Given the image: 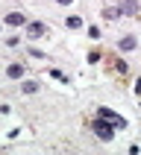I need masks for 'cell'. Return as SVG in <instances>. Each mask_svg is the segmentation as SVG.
Segmentation results:
<instances>
[{"label": "cell", "mask_w": 141, "mask_h": 155, "mask_svg": "<svg viewBox=\"0 0 141 155\" xmlns=\"http://www.w3.org/2000/svg\"><path fill=\"white\" fill-rule=\"evenodd\" d=\"M21 91H24V94H35V91H38V82H24Z\"/></svg>", "instance_id": "cell-9"}, {"label": "cell", "mask_w": 141, "mask_h": 155, "mask_svg": "<svg viewBox=\"0 0 141 155\" xmlns=\"http://www.w3.org/2000/svg\"><path fill=\"white\" fill-rule=\"evenodd\" d=\"M97 117H106V120H112L118 129H126V120H123L121 114H115L112 108H97Z\"/></svg>", "instance_id": "cell-2"}, {"label": "cell", "mask_w": 141, "mask_h": 155, "mask_svg": "<svg viewBox=\"0 0 141 155\" xmlns=\"http://www.w3.org/2000/svg\"><path fill=\"white\" fill-rule=\"evenodd\" d=\"M115 129H118V126H115L112 120H106V117H97V120H94V135L100 140H112L115 138Z\"/></svg>", "instance_id": "cell-1"}, {"label": "cell", "mask_w": 141, "mask_h": 155, "mask_svg": "<svg viewBox=\"0 0 141 155\" xmlns=\"http://www.w3.org/2000/svg\"><path fill=\"white\" fill-rule=\"evenodd\" d=\"M88 61H91V64H94V61H100V53H97V50H91V53H88Z\"/></svg>", "instance_id": "cell-11"}, {"label": "cell", "mask_w": 141, "mask_h": 155, "mask_svg": "<svg viewBox=\"0 0 141 155\" xmlns=\"http://www.w3.org/2000/svg\"><path fill=\"white\" fill-rule=\"evenodd\" d=\"M44 32H47V26H44L41 21H29V24H26V35H29V38H41Z\"/></svg>", "instance_id": "cell-3"}, {"label": "cell", "mask_w": 141, "mask_h": 155, "mask_svg": "<svg viewBox=\"0 0 141 155\" xmlns=\"http://www.w3.org/2000/svg\"><path fill=\"white\" fill-rule=\"evenodd\" d=\"M56 3H62V6H70V3H74V0H56Z\"/></svg>", "instance_id": "cell-12"}, {"label": "cell", "mask_w": 141, "mask_h": 155, "mask_svg": "<svg viewBox=\"0 0 141 155\" xmlns=\"http://www.w3.org/2000/svg\"><path fill=\"white\" fill-rule=\"evenodd\" d=\"M24 21H26V15H21V12H9V15H6V24L9 26H21Z\"/></svg>", "instance_id": "cell-5"}, {"label": "cell", "mask_w": 141, "mask_h": 155, "mask_svg": "<svg viewBox=\"0 0 141 155\" xmlns=\"http://www.w3.org/2000/svg\"><path fill=\"white\" fill-rule=\"evenodd\" d=\"M123 15L138 18V0H126V3H123Z\"/></svg>", "instance_id": "cell-7"}, {"label": "cell", "mask_w": 141, "mask_h": 155, "mask_svg": "<svg viewBox=\"0 0 141 155\" xmlns=\"http://www.w3.org/2000/svg\"><path fill=\"white\" fill-rule=\"evenodd\" d=\"M123 15V6H106L103 9V18L106 21H115V18H121Z\"/></svg>", "instance_id": "cell-4"}, {"label": "cell", "mask_w": 141, "mask_h": 155, "mask_svg": "<svg viewBox=\"0 0 141 155\" xmlns=\"http://www.w3.org/2000/svg\"><path fill=\"white\" fill-rule=\"evenodd\" d=\"M135 91H138V97H141V79H138V82H135Z\"/></svg>", "instance_id": "cell-13"}, {"label": "cell", "mask_w": 141, "mask_h": 155, "mask_svg": "<svg viewBox=\"0 0 141 155\" xmlns=\"http://www.w3.org/2000/svg\"><path fill=\"white\" fill-rule=\"evenodd\" d=\"M79 26H82V21H79L77 15H74V18H68V29H79Z\"/></svg>", "instance_id": "cell-10"}, {"label": "cell", "mask_w": 141, "mask_h": 155, "mask_svg": "<svg viewBox=\"0 0 141 155\" xmlns=\"http://www.w3.org/2000/svg\"><path fill=\"white\" fill-rule=\"evenodd\" d=\"M6 73H9V79H21V76H24V64H18V61H15V64H9V68H6Z\"/></svg>", "instance_id": "cell-6"}, {"label": "cell", "mask_w": 141, "mask_h": 155, "mask_svg": "<svg viewBox=\"0 0 141 155\" xmlns=\"http://www.w3.org/2000/svg\"><path fill=\"white\" fill-rule=\"evenodd\" d=\"M135 47H138V41H135V38H132V35H126V38H121V50H135Z\"/></svg>", "instance_id": "cell-8"}]
</instances>
